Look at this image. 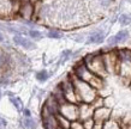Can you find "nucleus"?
I'll return each instance as SVG.
<instances>
[{"label": "nucleus", "instance_id": "obj_1", "mask_svg": "<svg viewBox=\"0 0 131 129\" xmlns=\"http://www.w3.org/2000/svg\"><path fill=\"white\" fill-rule=\"evenodd\" d=\"M71 80H72V84H73V89H75V93L78 103L91 104L97 98L96 90L91 85H89L88 82L82 81L80 79L75 78L73 75L71 77Z\"/></svg>", "mask_w": 131, "mask_h": 129}, {"label": "nucleus", "instance_id": "obj_2", "mask_svg": "<svg viewBox=\"0 0 131 129\" xmlns=\"http://www.w3.org/2000/svg\"><path fill=\"white\" fill-rule=\"evenodd\" d=\"M73 77L77 79H80L82 81H85L88 82L89 85H91L95 90H99L102 87V78H100L99 75L94 74L87 66L85 63L82 61V62L77 63L73 68Z\"/></svg>", "mask_w": 131, "mask_h": 129}, {"label": "nucleus", "instance_id": "obj_3", "mask_svg": "<svg viewBox=\"0 0 131 129\" xmlns=\"http://www.w3.org/2000/svg\"><path fill=\"white\" fill-rule=\"evenodd\" d=\"M115 73L122 77L123 80L131 81V50L122 49L117 51V65H115Z\"/></svg>", "mask_w": 131, "mask_h": 129}, {"label": "nucleus", "instance_id": "obj_4", "mask_svg": "<svg viewBox=\"0 0 131 129\" xmlns=\"http://www.w3.org/2000/svg\"><path fill=\"white\" fill-rule=\"evenodd\" d=\"M83 62L85 63V66L94 73V74L99 75L100 78H102L107 74V70L103 63V59L101 54H89L84 58Z\"/></svg>", "mask_w": 131, "mask_h": 129}, {"label": "nucleus", "instance_id": "obj_5", "mask_svg": "<svg viewBox=\"0 0 131 129\" xmlns=\"http://www.w3.org/2000/svg\"><path fill=\"white\" fill-rule=\"evenodd\" d=\"M61 116L68 118L69 121L78 120V104L70 102H64L59 105V112Z\"/></svg>", "mask_w": 131, "mask_h": 129}, {"label": "nucleus", "instance_id": "obj_6", "mask_svg": "<svg viewBox=\"0 0 131 129\" xmlns=\"http://www.w3.org/2000/svg\"><path fill=\"white\" fill-rule=\"evenodd\" d=\"M59 86H60V89H61V91H63L64 98H65L66 102L78 104L77 97H76V93H75V89H73V84H72V80H71V77H70L68 80L61 81L59 84Z\"/></svg>", "mask_w": 131, "mask_h": 129}, {"label": "nucleus", "instance_id": "obj_7", "mask_svg": "<svg viewBox=\"0 0 131 129\" xmlns=\"http://www.w3.org/2000/svg\"><path fill=\"white\" fill-rule=\"evenodd\" d=\"M17 13L24 20H30L35 16V4H32L30 1L27 3H19Z\"/></svg>", "mask_w": 131, "mask_h": 129}, {"label": "nucleus", "instance_id": "obj_8", "mask_svg": "<svg viewBox=\"0 0 131 129\" xmlns=\"http://www.w3.org/2000/svg\"><path fill=\"white\" fill-rule=\"evenodd\" d=\"M42 124H43L45 129H59V125H58V122H57V117L56 115L53 113H49L47 110H45L42 108Z\"/></svg>", "mask_w": 131, "mask_h": 129}, {"label": "nucleus", "instance_id": "obj_9", "mask_svg": "<svg viewBox=\"0 0 131 129\" xmlns=\"http://www.w3.org/2000/svg\"><path fill=\"white\" fill-rule=\"evenodd\" d=\"M17 0H0V17H6L17 12L15 8V3Z\"/></svg>", "mask_w": 131, "mask_h": 129}, {"label": "nucleus", "instance_id": "obj_10", "mask_svg": "<svg viewBox=\"0 0 131 129\" xmlns=\"http://www.w3.org/2000/svg\"><path fill=\"white\" fill-rule=\"evenodd\" d=\"M110 115H111V110L108 109V108L100 106V108L94 109V112H93V120H94V122L103 123L105 121H107L108 118H110Z\"/></svg>", "mask_w": 131, "mask_h": 129}, {"label": "nucleus", "instance_id": "obj_11", "mask_svg": "<svg viewBox=\"0 0 131 129\" xmlns=\"http://www.w3.org/2000/svg\"><path fill=\"white\" fill-rule=\"evenodd\" d=\"M13 43L19 46V47L24 48V49H28V50H32L36 48V44L32 41H30L29 38L24 37L22 35H15L13 36Z\"/></svg>", "mask_w": 131, "mask_h": 129}, {"label": "nucleus", "instance_id": "obj_12", "mask_svg": "<svg viewBox=\"0 0 131 129\" xmlns=\"http://www.w3.org/2000/svg\"><path fill=\"white\" fill-rule=\"evenodd\" d=\"M113 0H85L87 5H89L93 11H101V10H106L111 6Z\"/></svg>", "mask_w": 131, "mask_h": 129}, {"label": "nucleus", "instance_id": "obj_13", "mask_svg": "<svg viewBox=\"0 0 131 129\" xmlns=\"http://www.w3.org/2000/svg\"><path fill=\"white\" fill-rule=\"evenodd\" d=\"M59 102L57 101L56 98L53 97V96H49L47 98V101L45 102L43 104V109L47 110L49 113H53V115H57V113L59 112Z\"/></svg>", "mask_w": 131, "mask_h": 129}, {"label": "nucleus", "instance_id": "obj_14", "mask_svg": "<svg viewBox=\"0 0 131 129\" xmlns=\"http://www.w3.org/2000/svg\"><path fill=\"white\" fill-rule=\"evenodd\" d=\"M127 38H129V31L127 30H122L115 36H113V37H111V38L108 39V43H110V46H114L117 43L125 42Z\"/></svg>", "mask_w": 131, "mask_h": 129}, {"label": "nucleus", "instance_id": "obj_15", "mask_svg": "<svg viewBox=\"0 0 131 129\" xmlns=\"http://www.w3.org/2000/svg\"><path fill=\"white\" fill-rule=\"evenodd\" d=\"M105 39V32L101 31V30H97V31H94L93 34L89 35L87 39V44H91V43H101L103 42Z\"/></svg>", "mask_w": 131, "mask_h": 129}, {"label": "nucleus", "instance_id": "obj_16", "mask_svg": "<svg viewBox=\"0 0 131 129\" xmlns=\"http://www.w3.org/2000/svg\"><path fill=\"white\" fill-rule=\"evenodd\" d=\"M57 122H58V125H59V129H69L70 128V123L71 121H69L68 118H65L64 116H61L60 113H57Z\"/></svg>", "mask_w": 131, "mask_h": 129}, {"label": "nucleus", "instance_id": "obj_17", "mask_svg": "<svg viewBox=\"0 0 131 129\" xmlns=\"http://www.w3.org/2000/svg\"><path fill=\"white\" fill-rule=\"evenodd\" d=\"M23 127L25 129H36L37 124H36L35 120H32L31 117H25L23 120Z\"/></svg>", "mask_w": 131, "mask_h": 129}, {"label": "nucleus", "instance_id": "obj_18", "mask_svg": "<svg viewBox=\"0 0 131 129\" xmlns=\"http://www.w3.org/2000/svg\"><path fill=\"white\" fill-rule=\"evenodd\" d=\"M10 101H11V103L15 105V108H16L18 111H23V104H22L20 98L15 97V96H12V94L10 93Z\"/></svg>", "mask_w": 131, "mask_h": 129}, {"label": "nucleus", "instance_id": "obj_19", "mask_svg": "<svg viewBox=\"0 0 131 129\" xmlns=\"http://www.w3.org/2000/svg\"><path fill=\"white\" fill-rule=\"evenodd\" d=\"M102 129H120V127L115 121L107 120L102 123Z\"/></svg>", "mask_w": 131, "mask_h": 129}, {"label": "nucleus", "instance_id": "obj_20", "mask_svg": "<svg viewBox=\"0 0 131 129\" xmlns=\"http://www.w3.org/2000/svg\"><path fill=\"white\" fill-rule=\"evenodd\" d=\"M8 61H10L8 55L5 54L3 50H0V69H3L5 66H7V65H8Z\"/></svg>", "mask_w": 131, "mask_h": 129}, {"label": "nucleus", "instance_id": "obj_21", "mask_svg": "<svg viewBox=\"0 0 131 129\" xmlns=\"http://www.w3.org/2000/svg\"><path fill=\"white\" fill-rule=\"evenodd\" d=\"M48 78H49V73H48L46 69H42V70H40V72H37V73H36V79H37L39 81H41V82L46 81Z\"/></svg>", "mask_w": 131, "mask_h": 129}, {"label": "nucleus", "instance_id": "obj_22", "mask_svg": "<svg viewBox=\"0 0 131 129\" xmlns=\"http://www.w3.org/2000/svg\"><path fill=\"white\" fill-rule=\"evenodd\" d=\"M27 34L30 36V38H34V39H41L42 37H43V35L41 34V31L35 30V29H30V30H28Z\"/></svg>", "mask_w": 131, "mask_h": 129}, {"label": "nucleus", "instance_id": "obj_23", "mask_svg": "<svg viewBox=\"0 0 131 129\" xmlns=\"http://www.w3.org/2000/svg\"><path fill=\"white\" fill-rule=\"evenodd\" d=\"M47 37L54 38V39H59L63 37V34H61V31H59V30H49V31L47 32Z\"/></svg>", "mask_w": 131, "mask_h": 129}, {"label": "nucleus", "instance_id": "obj_24", "mask_svg": "<svg viewBox=\"0 0 131 129\" xmlns=\"http://www.w3.org/2000/svg\"><path fill=\"white\" fill-rule=\"evenodd\" d=\"M119 23H120V25H130L131 16H129V15H122L119 17Z\"/></svg>", "mask_w": 131, "mask_h": 129}, {"label": "nucleus", "instance_id": "obj_25", "mask_svg": "<svg viewBox=\"0 0 131 129\" xmlns=\"http://www.w3.org/2000/svg\"><path fill=\"white\" fill-rule=\"evenodd\" d=\"M69 129H84L83 122H81L80 120L71 121V123H70V128H69Z\"/></svg>", "mask_w": 131, "mask_h": 129}, {"label": "nucleus", "instance_id": "obj_26", "mask_svg": "<svg viewBox=\"0 0 131 129\" xmlns=\"http://www.w3.org/2000/svg\"><path fill=\"white\" fill-rule=\"evenodd\" d=\"M71 54H72L71 50H64L63 53H61V56H60V62L68 61V60L71 58Z\"/></svg>", "mask_w": 131, "mask_h": 129}, {"label": "nucleus", "instance_id": "obj_27", "mask_svg": "<svg viewBox=\"0 0 131 129\" xmlns=\"http://www.w3.org/2000/svg\"><path fill=\"white\" fill-rule=\"evenodd\" d=\"M23 113L25 117H31V112H30L29 109H23Z\"/></svg>", "mask_w": 131, "mask_h": 129}, {"label": "nucleus", "instance_id": "obj_28", "mask_svg": "<svg viewBox=\"0 0 131 129\" xmlns=\"http://www.w3.org/2000/svg\"><path fill=\"white\" fill-rule=\"evenodd\" d=\"M3 41H4V36H3L1 31H0V42H3Z\"/></svg>", "mask_w": 131, "mask_h": 129}, {"label": "nucleus", "instance_id": "obj_29", "mask_svg": "<svg viewBox=\"0 0 131 129\" xmlns=\"http://www.w3.org/2000/svg\"><path fill=\"white\" fill-rule=\"evenodd\" d=\"M40 0H30V3H32V4H36V3H39Z\"/></svg>", "mask_w": 131, "mask_h": 129}, {"label": "nucleus", "instance_id": "obj_30", "mask_svg": "<svg viewBox=\"0 0 131 129\" xmlns=\"http://www.w3.org/2000/svg\"><path fill=\"white\" fill-rule=\"evenodd\" d=\"M1 96H3V92H1V90H0V99H1Z\"/></svg>", "mask_w": 131, "mask_h": 129}, {"label": "nucleus", "instance_id": "obj_31", "mask_svg": "<svg viewBox=\"0 0 131 129\" xmlns=\"http://www.w3.org/2000/svg\"><path fill=\"white\" fill-rule=\"evenodd\" d=\"M40 1H48V0H40Z\"/></svg>", "mask_w": 131, "mask_h": 129}]
</instances>
